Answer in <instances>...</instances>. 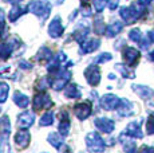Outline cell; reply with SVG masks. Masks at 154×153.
Here are the masks:
<instances>
[{"mask_svg": "<svg viewBox=\"0 0 154 153\" xmlns=\"http://www.w3.org/2000/svg\"><path fill=\"white\" fill-rule=\"evenodd\" d=\"M47 141H48L55 149H60L62 145H63V136L58 134V133H50L48 137H47Z\"/></svg>", "mask_w": 154, "mask_h": 153, "instance_id": "25", "label": "cell"}, {"mask_svg": "<svg viewBox=\"0 0 154 153\" xmlns=\"http://www.w3.org/2000/svg\"><path fill=\"white\" fill-rule=\"evenodd\" d=\"M14 102L17 105L19 108H27L29 104V98L27 95H24L23 93L16 92L14 94Z\"/></svg>", "mask_w": 154, "mask_h": 153, "instance_id": "26", "label": "cell"}, {"mask_svg": "<svg viewBox=\"0 0 154 153\" xmlns=\"http://www.w3.org/2000/svg\"><path fill=\"white\" fill-rule=\"evenodd\" d=\"M100 46V40L99 39H88L85 40L81 45V50H79V54H90V52L95 51L97 48Z\"/></svg>", "mask_w": 154, "mask_h": 153, "instance_id": "19", "label": "cell"}, {"mask_svg": "<svg viewBox=\"0 0 154 153\" xmlns=\"http://www.w3.org/2000/svg\"><path fill=\"white\" fill-rule=\"evenodd\" d=\"M133 111H134V106H133L131 102L126 98L121 99L119 105H118V108H117V113L119 114L121 117H129L133 114Z\"/></svg>", "mask_w": 154, "mask_h": 153, "instance_id": "17", "label": "cell"}, {"mask_svg": "<svg viewBox=\"0 0 154 153\" xmlns=\"http://www.w3.org/2000/svg\"><path fill=\"white\" fill-rule=\"evenodd\" d=\"M115 69H117L118 71L122 74V76H125V78H131V79H133V78L135 76L134 73L130 71V70L127 69L125 64H115Z\"/></svg>", "mask_w": 154, "mask_h": 153, "instance_id": "33", "label": "cell"}, {"mask_svg": "<svg viewBox=\"0 0 154 153\" xmlns=\"http://www.w3.org/2000/svg\"><path fill=\"white\" fill-rule=\"evenodd\" d=\"M0 110H2V109H0Z\"/></svg>", "mask_w": 154, "mask_h": 153, "instance_id": "48", "label": "cell"}, {"mask_svg": "<svg viewBox=\"0 0 154 153\" xmlns=\"http://www.w3.org/2000/svg\"><path fill=\"white\" fill-rule=\"evenodd\" d=\"M36 59L40 62H47L52 59V51L48 48V47H40V50L38 51Z\"/></svg>", "mask_w": 154, "mask_h": 153, "instance_id": "28", "label": "cell"}, {"mask_svg": "<svg viewBox=\"0 0 154 153\" xmlns=\"http://www.w3.org/2000/svg\"><path fill=\"white\" fill-rule=\"evenodd\" d=\"M90 2V0H81V3H82V5H87V3Z\"/></svg>", "mask_w": 154, "mask_h": 153, "instance_id": "46", "label": "cell"}, {"mask_svg": "<svg viewBox=\"0 0 154 153\" xmlns=\"http://www.w3.org/2000/svg\"><path fill=\"white\" fill-rule=\"evenodd\" d=\"M133 90L142 99H145L149 106H154V90H152L147 86H142V85H133Z\"/></svg>", "mask_w": 154, "mask_h": 153, "instance_id": "6", "label": "cell"}, {"mask_svg": "<svg viewBox=\"0 0 154 153\" xmlns=\"http://www.w3.org/2000/svg\"><path fill=\"white\" fill-rule=\"evenodd\" d=\"M122 57L129 66H135V64L138 63V61H140L141 54L134 47H125L122 51Z\"/></svg>", "mask_w": 154, "mask_h": 153, "instance_id": "9", "label": "cell"}, {"mask_svg": "<svg viewBox=\"0 0 154 153\" xmlns=\"http://www.w3.org/2000/svg\"><path fill=\"white\" fill-rule=\"evenodd\" d=\"M146 132L147 134H154V113L150 114L146 122Z\"/></svg>", "mask_w": 154, "mask_h": 153, "instance_id": "37", "label": "cell"}, {"mask_svg": "<svg viewBox=\"0 0 154 153\" xmlns=\"http://www.w3.org/2000/svg\"><path fill=\"white\" fill-rule=\"evenodd\" d=\"M48 86H50V83H47V78H42L39 82H38V87H39L40 90H44Z\"/></svg>", "mask_w": 154, "mask_h": 153, "instance_id": "39", "label": "cell"}, {"mask_svg": "<svg viewBox=\"0 0 154 153\" xmlns=\"http://www.w3.org/2000/svg\"><path fill=\"white\" fill-rule=\"evenodd\" d=\"M119 102H121V99L117 95H114V94H105L100 98V106H102V109H105V110L110 111V110L117 109Z\"/></svg>", "mask_w": 154, "mask_h": 153, "instance_id": "12", "label": "cell"}, {"mask_svg": "<svg viewBox=\"0 0 154 153\" xmlns=\"http://www.w3.org/2000/svg\"><path fill=\"white\" fill-rule=\"evenodd\" d=\"M93 111L90 102H81V104H76L74 106V114L78 117L79 120H86Z\"/></svg>", "mask_w": 154, "mask_h": 153, "instance_id": "13", "label": "cell"}, {"mask_svg": "<svg viewBox=\"0 0 154 153\" xmlns=\"http://www.w3.org/2000/svg\"><path fill=\"white\" fill-rule=\"evenodd\" d=\"M119 140H121V142L123 144V146H125V152L126 153H137V145H135L134 141L125 140V137H123L122 134L119 136Z\"/></svg>", "mask_w": 154, "mask_h": 153, "instance_id": "30", "label": "cell"}, {"mask_svg": "<svg viewBox=\"0 0 154 153\" xmlns=\"http://www.w3.org/2000/svg\"><path fill=\"white\" fill-rule=\"evenodd\" d=\"M123 28V24L121 22H112L110 26H107V28H106V35H107L109 38H114L115 35H118L121 31H122Z\"/></svg>", "mask_w": 154, "mask_h": 153, "instance_id": "24", "label": "cell"}, {"mask_svg": "<svg viewBox=\"0 0 154 153\" xmlns=\"http://www.w3.org/2000/svg\"><path fill=\"white\" fill-rule=\"evenodd\" d=\"M88 31H90V27H88V23L86 22H81L78 23V26H76V30L71 34V36H72V39H75L76 42L79 43V45H82V43L85 42L86 36H87Z\"/></svg>", "mask_w": 154, "mask_h": 153, "instance_id": "11", "label": "cell"}, {"mask_svg": "<svg viewBox=\"0 0 154 153\" xmlns=\"http://www.w3.org/2000/svg\"><path fill=\"white\" fill-rule=\"evenodd\" d=\"M140 153H154V148L153 146H142L141 148V151H140Z\"/></svg>", "mask_w": 154, "mask_h": 153, "instance_id": "40", "label": "cell"}, {"mask_svg": "<svg viewBox=\"0 0 154 153\" xmlns=\"http://www.w3.org/2000/svg\"><path fill=\"white\" fill-rule=\"evenodd\" d=\"M19 43H20V39H17L16 36H12L8 40H5V42L0 43V59H3V61L8 59Z\"/></svg>", "mask_w": 154, "mask_h": 153, "instance_id": "5", "label": "cell"}, {"mask_svg": "<svg viewBox=\"0 0 154 153\" xmlns=\"http://www.w3.org/2000/svg\"><path fill=\"white\" fill-rule=\"evenodd\" d=\"M106 28L105 27V22H103V17L98 15L95 17V20H94V32H95L97 35H103L106 32Z\"/></svg>", "mask_w": 154, "mask_h": 153, "instance_id": "29", "label": "cell"}, {"mask_svg": "<svg viewBox=\"0 0 154 153\" xmlns=\"http://www.w3.org/2000/svg\"><path fill=\"white\" fill-rule=\"evenodd\" d=\"M111 54H109V52H103V54L98 55V57L94 59V63H105V62H109L111 61Z\"/></svg>", "mask_w": 154, "mask_h": 153, "instance_id": "36", "label": "cell"}, {"mask_svg": "<svg viewBox=\"0 0 154 153\" xmlns=\"http://www.w3.org/2000/svg\"><path fill=\"white\" fill-rule=\"evenodd\" d=\"M64 95H66L67 98H79V97H81V90H79L78 85L70 83L69 86L66 87V90H64Z\"/></svg>", "mask_w": 154, "mask_h": 153, "instance_id": "27", "label": "cell"}, {"mask_svg": "<svg viewBox=\"0 0 154 153\" xmlns=\"http://www.w3.org/2000/svg\"><path fill=\"white\" fill-rule=\"evenodd\" d=\"M140 121H133L127 125L126 130H125V134L127 136L133 137V138H142L143 134H142V130H141V126H140Z\"/></svg>", "mask_w": 154, "mask_h": 153, "instance_id": "20", "label": "cell"}, {"mask_svg": "<svg viewBox=\"0 0 154 153\" xmlns=\"http://www.w3.org/2000/svg\"><path fill=\"white\" fill-rule=\"evenodd\" d=\"M28 12L34 14L39 17L42 22L47 19L51 14V3L48 0H31L27 5Z\"/></svg>", "mask_w": 154, "mask_h": 153, "instance_id": "1", "label": "cell"}, {"mask_svg": "<svg viewBox=\"0 0 154 153\" xmlns=\"http://www.w3.org/2000/svg\"><path fill=\"white\" fill-rule=\"evenodd\" d=\"M5 15H4V11L0 8V38H4V32H5Z\"/></svg>", "mask_w": 154, "mask_h": 153, "instance_id": "35", "label": "cell"}, {"mask_svg": "<svg viewBox=\"0 0 154 153\" xmlns=\"http://www.w3.org/2000/svg\"><path fill=\"white\" fill-rule=\"evenodd\" d=\"M70 117L69 114H67V111H60V123H59V132H60V134L63 137H66L67 134H69L70 132Z\"/></svg>", "mask_w": 154, "mask_h": 153, "instance_id": "21", "label": "cell"}, {"mask_svg": "<svg viewBox=\"0 0 154 153\" xmlns=\"http://www.w3.org/2000/svg\"><path fill=\"white\" fill-rule=\"evenodd\" d=\"M107 0H94V8H95L97 12H102L103 10H105L106 4H107Z\"/></svg>", "mask_w": 154, "mask_h": 153, "instance_id": "38", "label": "cell"}, {"mask_svg": "<svg viewBox=\"0 0 154 153\" xmlns=\"http://www.w3.org/2000/svg\"><path fill=\"white\" fill-rule=\"evenodd\" d=\"M150 2H152V0H138V3H140L141 5H147Z\"/></svg>", "mask_w": 154, "mask_h": 153, "instance_id": "43", "label": "cell"}, {"mask_svg": "<svg viewBox=\"0 0 154 153\" xmlns=\"http://www.w3.org/2000/svg\"><path fill=\"white\" fill-rule=\"evenodd\" d=\"M143 5H137V4H131L129 7H122L119 11L121 17L125 20L126 24H133L135 23L138 19L142 16V14H146V10L142 8Z\"/></svg>", "mask_w": 154, "mask_h": 153, "instance_id": "2", "label": "cell"}, {"mask_svg": "<svg viewBox=\"0 0 154 153\" xmlns=\"http://www.w3.org/2000/svg\"><path fill=\"white\" fill-rule=\"evenodd\" d=\"M3 2L8 3V4H12V5H17L19 3H22L23 0H3Z\"/></svg>", "mask_w": 154, "mask_h": 153, "instance_id": "42", "label": "cell"}, {"mask_svg": "<svg viewBox=\"0 0 154 153\" xmlns=\"http://www.w3.org/2000/svg\"><path fill=\"white\" fill-rule=\"evenodd\" d=\"M94 123H95V126L99 129L100 132H103V133H111L112 130H114L115 128V123L110 118H106V117H100V118H97L95 121H94Z\"/></svg>", "mask_w": 154, "mask_h": 153, "instance_id": "14", "label": "cell"}, {"mask_svg": "<svg viewBox=\"0 0 154 153\" xmlns=\"http://www.w3.org/2000/svg\"><path fill=\"white\" fill-rule=\"evenodd\" d=\"M118 3H119V0H110V2H109V8H110L111 11H114L115 8L118 7Z\"/></svg>", "mask_w": 154, "mask_h": 153, "instance_id": "41", "label": "cell"}, {"mask_svg": "<svg viewBox=\"0 0 154 153\" xmlns=\"http://www.w3.org/2000/svg\"><path fill=\"white\" fill-rule=\"evenodd\" d=\"M10 132H11L10 118H8V116H3L0 118V136H2V138H7Z\"/></svg>", "mask_w": 154, "mask_h": 153, "instance_id": "23", "label": "cell"}, {"mask_svg": "<svg viewBox=\"0 0 154 153\" xmlns=\"http://www.w3.org/2000/svg\"><path fill=\"white\" fill-rule=\"evenodd\" d=\"M64 61H66V54H64V52H62V51H59L58 54H56V57L51 59V63L47 66L48 73L55 74V73H58L59 70H62V63H63Z\"/></svg>", "mask_w": 154, "mask_h": 153, "instance_id": "15", "label": "cell"}, {"mask_svg": "<svg viewBox=\"0 0 154 153\" xmlns=\"http://www.w3.org/2000/svg\"><path fill=\"white\" fill-rule=\"evenodd\" d=\"M62 153H70V149H69V146H64V152H62Z\"/></svg>", "mask_w": 154, "mask_h": 153, "instance_id": "47", "label": "cell"}, {"mask_svg": "<svg viewBox=\"0 0 154 153\" xmlns=\"http://www.w3.org/2000/svg\"><path fill=\"white\" fill-rule=\"evenodd\" d=\"M32 105H34L35 110H43L46 108H51L52 106V101L50 98L48 94L46 93H38L35 94L34 101H32Z\"/></svg>", "mask_w": 154, "mask_h": 153, "instance_id": "8", "label": "cell"}, {"mask_svg": "<svg viewBox=\"0 0 154 153\" xmlns=\"http://www.w3.org/2000/svg\"><path fill=\"white\" fill-rule=\"evenodd\" d=\"M28 11V8H24L22 7L20 4L17 5H14L12 10L10 11V14H8V19H10V22H16L17 19H19L22 15H24L26 12Z\"/></svg>", "mask_w": 154, "mask_h": 153, "instance_id": "22", "label": "cell"}, {"mask_svg": "<svg viewBox=\"0 0 154 153\" xmlns=\"http://www.w3.org/2000/svg\"><path fill=\"white\" fill-rule=\"evenodd\" d=\"M85 78L91 86H97L100 82V70L97 64H90L85 70Z\"/></svg>", "mask_w": 154, "mask_h": 153, "instance_id": "7", "label": "cell"}, {"mask_svg": "<svg viewBox=\"0 0 154 153\" xmlns=\"http://www.w3.org/2000/svg\"><path fill=\"white\" fill-rule=\"evenodd\" d=\"M52 122H54V113H52V111H47V113H44L42 116V118H40V121H39V125L48 126V125H51Z\"/></svg>", "mask_w": 154, "mask_h": 153, "instance_id": "31", "label": "cell"}, {"mask_svg": "<svg viewBox=\"0 0 154 153\" xmlns=\"http://www.w3.org/2000/svg\"><path fill=\"white\" fill-rule=\"evenodd\" d=\"M8 92H10V86L5 82H0V104L7 101Z\"/></svg>", "mask_w": 154, "mask_h": 153, "instance_id": "32", "label": "cell"}, {"mask_svg": "<svg viewBox=\"0 0 154 153\" xmlns=\"http://www.w3.org/2000/svg\"><path fill=\"white\" fill-rule=\"evenodd\" d=\"M63 32H64V27L62 24L60 16H55L48 26V35L51 38H54V39H56V38H60L63 35Z\"/></svg>", "mask_w": 154, "mask_h": 153, "instance_id": "10", "label": "cell"}, {"mask_svg": "<svg viewBox=\"0 0 154 153\" xmlns=\"http://www.w3.org/2000/svg\"><path fill=\"white\" fill-rule=\"evenodd\" d=\"M129 38L133 40V42H137V43H140V42H141V39H142L140 28H133V30L129 32Z\"/></svg>", "mask_w": 154, "mask_h": 153, "instance_id": "34", "label": "cell"}, {"mask_svg": "<svg viewBox=\"0 0 154 153\" xmlns=\"http://www.w3.org/2000/svg\"><path fill=\"white\" fill-rule=\"evenodd\" d=\"M149 59L154 62V51H152V52H150V54H149Z\"/></svg>", "mask_w": 154, "mask_h": 153, "instance_id": "45", "label": "cell"}, {"mask_svg": "<svg viewBox=\"0 0 154 153\" xmlns=\"http://www.w3.org/2000/svg\"><path fill=\"white\" fill-rule=\"evenodd\" d=\"M147 35H149V39H150V40H152V42L154 43V30H153V31H150Z\"/></svg>", "mask_w": 154, "mask_h": 153, "instance_id": "44", "label": "cell"}, {"mask_svg": "<svg viewBox=\"0 0 154 153\" xmlns=\"http://www.w3.org/2000/svg\"><path fill=\"white\" fill-rule=\"evenodd\" d=\"M86 145L94 153H100L105 151V148H106L103 138L100 137L97 132H90V133L86 136Z\"/></svg>", "mask_w": 154, "mask_h": 153, "instance_id": "4", "label": "cell"}, {"mask_svg": "<svg viewBox=\"0 0 154 153\" xmlns=\"http://www.w3.org/2000/svg\"><path fill=\"white\" fill-rule=\"evenodd\" d=\"M70 79H71V73L69 70H59L58 73L52 74V78L50 81V86L56 92H59V90H62L66 86V83H69Z\"/></svg>", "mask_w": 154, "mask_h": 153, "instance_id": "3", "label": "cell"}, {"mask_svg": "<svg viewBox=\"0 0 154 153\" xmlns=\"http://www.w3.org/2000/svg\"><path fill=\"white\" fill-rule=\"evenodd\" d=\"M35 121V114L32 111H23L22 114L17 116V125L22 129H27L34 123Z\"/></svg>", "mask_w": 154, "mask_h": 153, "instance_id": "16", "label": "cell"}, {"mask_svg": "<svg viewBox=\"0 0 154 153\" xmlns=\"http://www.w3.org/2000/svg\"><path fill=\"white\" fill-rule=\"evenodd\" d=\"M29 141H31V136H29V133L26 129H22V130H19L15 134V142H16V145L19 148H22V149L27 148Z\"/></svg>", "mask_w": 154, "mask_h": 153, "instance_id": "18", "label": "cell"}]
</instances>
